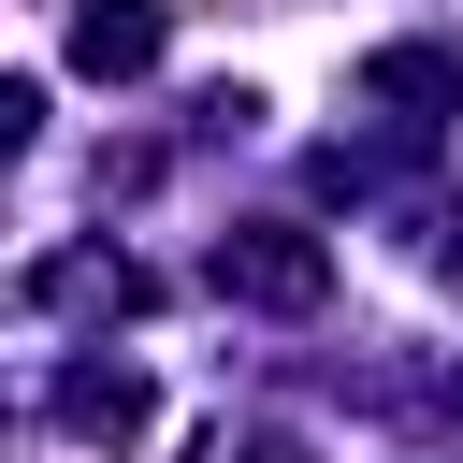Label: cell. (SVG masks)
Instances as JSON below:
<instances>
[{
    "instance_id": "1",
    "label": "cell",
    "mask_w": 463,
    "mask_h": 463,
    "mask_svg": "<svg viewBox=\"0 0 463 463\" xmlns=\"http://www.w3.org/2000/svg\"><path fill=\"white\" fill-rule=\"evenodd\" d=\"M217 304H260V318H318L333 304V246L318 232H289V217H246V232H217Z\"/></svg>"
},
{
    "instance_id": "2",
    "label": "cell",
    "mask_w": 463,
    "mask_h": 463,
    "mask_svg": "<svg viewBox=\"0 0 463 463\" xmlns=\"http://www.w3.org/2000/svg\"><path fill=\"white\" fill-rule=\"evenodd\" d=\"M29 304H72V318H145L159 289H145V260H116V246H58V260L29 275Z\"/></svg>"
},
{
    "instance_id": "3",
    "label": "cell",
    "mask_w": 463,
    "mask_h": 463,
    "mask_svg": "<svg viewBox=\"0 0 463 463\" xmlns=\"http://www.w3.org/2000/svg\"><path fill=\"white\" fill-rule=\"evenodd\" d=\"M145 420H159V405H145V376H130V362H72V376H58V434H87V449H130Z\"/></svg>"
},
{
    "instance_id": "4",
    "label": "cell",
    "mask_w": 463,
    "mask_h": 463,
    "mask_svg": "<svg viewBox=\"0 0 463 463\" xmlns=\"http://www.w3.org/2000/svg\"><path fill=\"white\" fill-rule=\"evenodd\" d=\"M72 72H101V87L159 72V0H87L72 14Z\"/></svg>"
},
{
    "instance_id": "5",
    "label": "cell",
    "mask_w": 463,
    "mask_h": 463,
    "mask_svg": "<svg viewBox=\"0 0 463 463\" xmlns=\"http://www.w3.org/2000/svg\"><path fill=\"white\" fill-rule=\"evenodd\" d=\"M362 87H376V101H463V58H449V43H391Z\"/></svg>"
}]
</instances>
